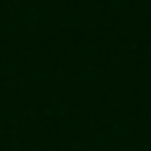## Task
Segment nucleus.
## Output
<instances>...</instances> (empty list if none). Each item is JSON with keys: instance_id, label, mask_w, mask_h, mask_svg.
Here are the masks:
<instances>
[]
</instances>
